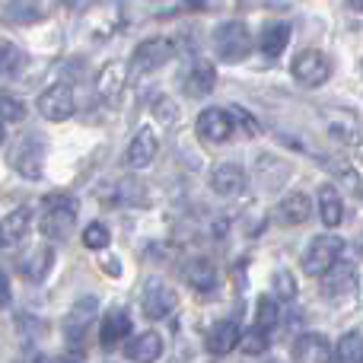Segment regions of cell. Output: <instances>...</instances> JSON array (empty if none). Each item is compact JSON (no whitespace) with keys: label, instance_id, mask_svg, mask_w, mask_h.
I'll use <instances>...</instances> for the list:
<instances>
[{"label":"cell","instance_id":"cell-1","mask_svg":"<svg viewBox=\"0 0 363 363\" xmlns=\"http://www.w3.org/2000/svg\"><path fill=\"white\" fill-rule=\"evenodd\" d=\"M77 223V201L74 198H64V194H51L45 198V213L38 220V230L45 233L48 239H64L70 236Z\"/></svg>","mask_w":363,"mask_h":363},{"label":"cell","instance_id":"cell-2","mask_svg":"<svg viewBox=\"0 0 363 363\" xmlns=\"http://www.w3.org/2000/svg\"><path fill=\"white\" fill-rule=\"evenodd\" d=\"M213 51H217L220 61L239 64V61H242V57L252 51L249 26L239 23V19H230V23L217 26V32H213Z\"/></svg>","mask_w":363,"mask_h":363},{"label":"cell","instance_id":"cell-3","mask_svg":"<svg viewBox=\"0 0 363 363\" xmlns=\"http://www.w3.org/2000/svg\"><path fill=\"white\" fill-rule=\"evenodd\" d=\"M341 255H345V239L315 236L313 242L306 245V252H303V271H306L309 277H319V274H325Z\"/></svg>","mask_w":363,"mask_h":363},{"label":"cell","instance_id":"cell-4","mask_svg":"<svg viewBox=\"0 0 363 363\" xmlns=\"http://www.w3.org/2000/svg\"><path fill=\"white\" fill-rule=\"evenodd\" d=\"M290 74H294V80L300 83V86H319V83L328 80V74H332V64H328V57L322 55V51L306 48V51H300V55L294 57V64H290Z\"/></svg>","mask_w":363,"mask_h":363},{"label":"cell","instance_id":"cell-5","mask_svg":"<svg viewBox=\"0 0 363 363\" xmlns=\"http://www.w3.org/2000/svg\"><path fill=\"white\" fill-rule=\"evenodd\" d=\"M172 55H176V45L169 38H147V42H140L134 48L131 67H134V74H153L166 61H172Z\"/></svg>","mask_w":363,"mask_h":363},{"label":"cell","instance_id":"cell-6","mask_svg":"<svg viewBox=\"0 0 363 363\" xmlns=\"http://www.w3.org/2000/svg\"><path fill=\"white\" fill-rule=\"evenodd\" d=\"M176 290L163 281V277H150L144 284V296H140V306H144L147 319H166L176 309Z\"/></svg>","mask_w":363,"mask_h":363},{"label":"cell","instance_id":"cell-7","mask_svg":"<svg viewBox=\"0 0 363 363\" xmlns=\"http://www.w3.org/2000/svg\"><path fill=\"white\" fill-rule=\"evenodd\" d=\"M74 108H77V99L67 83H55V86H48L38 96V112L48 121H67L74 115Z\"/></svg>","mask_w":363,"mask_h":363},{"label":"cell","instance_id":"cell-8","mask_svg":"<svg viewBox=\"0 0 363 363\" xmlns=\"http://www.w3.org/2000/svg\"><path fill=\"white\" fill-rule=\"evenodd\" d=\"M319 281H322V294L328 300H345V296H351L357 290V268L351 262H341L338 258L325 274H319Z\"/></svg>","mask_w":363,"mask_h":363},{"label":"cell","instance_id":"cell-9","mask_svg":"<svg viewBox=\"0 0 363 363\" xmlns=\"http://www.w3.org/2000/svg\"><path fill=\"white\" fill-rule=\"evenodd\" d=\"M194 128H198V138L207 140V144H226L233 138L236 121H233V115L226 108H204L198 115V125Z\"/></svg>","mask_w":363,"mask_h":363},{"label":"cell","instance_id":"cell-10","mask_svg":"<svg viewBox=\"0 0 363 363\" xmlns=\"http://www.w3.org/2000/svg\"><path fill=\"white\" fill-rule=\"evenodd\" d=\"M10 163L19 176L38 179V172H42V144L35 140V134L19 138V144L13 147V153H10Z\"/></svg>","mask_w":363,"mask_h":363},{"label":"cell","instance_id":"cell-11","mask_svg":"<svg viewBox=\"0 0 363 363\" xmlns=\"http://www.w3.org/2000/svg\"><path fill=\"white\" fill-rule=\"evenodd\" d=\"M96 309H99L96 296H83V300H77V303H74V309H70V313L64 315V335H67L70 345H80V341L86 338L89 322H93Z\"/></svg>","mask_w":363,"mask_h":363},{"label":"cell","instance_id":"cell-12","mask_svg":"<svg viewBox=\"0 0 363 363\" xmlns=\"http://www.w3.org/2000/svg\"><path fill=\"white\" fill-rule=\"evenodd\" d=\"M182 83H185V93L194 96V99L211 96L213 86H217V67H213V61H194L191 67L185 70Z\"/></svg>","mask_w":363,"mask_h":363},{"label":"cell","instance_id":"cell-13","mask_svg":"<svg viewBox=\"0 0 363 363\" xmlns=\"http://www.w3.org/2000/svg\"><path fill=\"white\" fill-rule=\"evenodd\" d=\"M157 150H160V140L157 134L150 131V128H140L138 134L131 138V144H128V166L131 169H147V166L157 160Z\"/></svg>","mask_w":363,"mask_h":363},{"label":"cell","instance_id":"cell-14","mask_svg":"<svg viewBox=\"0 0 363 363\" xmlns=\"http://www.w3.org/2000/svg\"><path fill=\"white\" fill-rule=\"evenodd\" d=\"M211 188H213V194H220V198H233V194H239L245 188L242 166H239V163H220V166H213Z\"/></svg>","mask_w":363,"mask_h":363},{"label":"cell","instance_id":"cell-15","mask_svg":"<svg viewBox=\"0 0 363 363\" xmlns=\"http://www.w3.org/2000/svg\"><path fill=\"white\" fill-rule=\"evenodd\" d=\"M29 226H32L29 207H16L13 213H6V217L0 220V245H4V249L19 245L26 239V233H29Z\"/></svg>","mask_w":363,"mask_h":363},{"label":"cell","instance_id":"cell-16","mask_svg":"<svg viewBox=\"0 0 363 363\" xmlns=\"http://www.w3.org/2000/svg\"><path fill=\"white\" fill-rule=\"evenodd\" d=\"M274 213H277V223L300 226V223H306V220L313 217V201H309L303 191H294V194H287V198L277 204Z\"/></svg>","mask_w":363,"mask_h":363},{"label":"cell","instance_id":"cell-17","mask_svg":"<svg viewBox=\"0 0 363 363\" xmlns=\"http://www.w3.org/2000/svg\"><path fill=\"white\" fill-rule=\"evenodd\" d=\"M239 347V325L230 319L217 322V325H211V332H207V351L213 354V357H226V354H233Z\"/></svg>","mask_w":363,"mask_h":363},{"label":"cell","instance_id":"cell-18","mask_svg":"<svg viewBox=\"0 0 363 363\" xmlns=\"http://www.w3.org/2000/svg\"><path fill=\"white\" fill-rule=\"evenodd\" d=\"M128 335H131V315H128L125 309H108V313L102 315V325H99L102 347L118 345V341H125Z\"/></svg>","mask_w":363,"mask_h":363},{"label":"cell","instance_id":"cell-19","mask_svg":"<svg viewBox=\"0 0 363 363\" xmlns=\"http://www.w3.org/2000/svg\"><path fill=\"white\" fill-rule=\"evenodd\" d=\"M160 354H163V338H160L157 332H140L125 345V357L134 360V363L157 360Z\"/></svg>","mask_w":363,"mask_h":363},{"label":"cell","instance_id":"cell-20","mask_svg":"<svg viewBox=\"0 0 363 363\" xmlns=\"http://www.w3.org/2000/svg\"><path fill=\"white\" fill-rule=\"evenodd\" d=\"M51 262H55V252H51L48 245H35L32 252H26V255L19 258V271H23L32 284H38L51 271Z\"/></svg>","mask_w":363,"mask_h":363},{"label":"cell","instance_id":"cell-21","mask_svg":"<svg viewBox=\"0 0 363 363\" xmlns=\"http://www.w3.org/2000/svg\"><path fill=\"white\" fill-rule=\"evenodd\" d=\"M182 274H185V281L191 284L194 290H213L217 287V264H213L211 258H191V262H185Z\"/></svg>","mask_w":363,"mask_h":363},{"label":"cell","instance_id":"cell-22","mask_svg":"<svg viewBox=\"0 0 363 363\" xmlns=\"http://www.w3.org/2000/svg\"><path fill=\"white\" fill-rule=\"evenodd\" d=\"M319 217L325 226H338L345 220V204L335 185H322L319 188Z\"/></svg>","mask_w":363,"mask_h":363},{"label":"cell","instance_id":"cell-23","mask_svg":"<svg viewBox=\"0 0 363 363\" xmlns=\"http://www.w3.org/2000/svg\"><path fill=\"white\" fill-rule=\"evenodd\" d=\"M294 357L296 360H306V363H315V360H328L332 357V347H328V338L325 335H303L294 347Z\"/></svg>","mask_w":363,"mask_h":363},{"label":"cell","instance_id":"cell-24","mask_svg":"<svg viewBox=\"0 0 363 363\" xmlns=\"http://www.w3.org/2000/svg\"><path fill=\"white\" fill-rule=\"evenodd\" d=\"M290 42V23H268L262 32V51L264 57H281Z\"/></svg>","mask_w":363,"mask_h":363},{"label":"cell","instance_id":"cell-25","mask_svg":"<svg viewBox=\"0 0 363 363\" xmlns=\"http://www.w3.org/2000/svg\"><path fill=\"white\" fill-rule=\"evenodd\" d=\"M332 357L341 360V363H363V335L360 332L341 335L335 351H332Z\"/></svg>","mask_w":363,"mask_h":363},{"label":"cell","instance_id":"cell-26","mask_svg":"<svg viewBox=\"0 0 363 363\" xmlns=\"http://www.w3.org/2000/svg\"><path fill=\"white\" fill-rule=\"evenodd\" d=\"M271 332L264 325H252V328H245V332H239V347H242V354H264L268 351V345H271Z\"/></svg>","mask_w":363,"mask_h":363},{"label":"cell","instance_id":"cell-27","mask_svg":"<svg viewBox=\"0 0 363 363\" xmlns=\"http://www.w3.org/2000/svg\"><path fill=\"white\" fill-rule=\"evenodd\" d=\"M96 86H99V93L106 96V99H112V96L125 86V67H121V64H106L99 80H96Z\"/></svg>","mask_w":363,"mask_h":363},{"label":"cell","instance_id":"cell-28","mask_svg":"<svg viewBox=\"0 0 363 363\" xmlns=\"http://www.w3.org/2000/svg\"><path fill=\"white\" fill-rule=\"evenodd\" d=\"M26 118V102L16 99V96L0 93V121H10V125H19Z\"/></svg>","mask_w":363,"mask_h":363},{"label":"cell","instance_id":"cell-29","mask_svg":"<svg viewBox=\"0 0 363 363\" xmlns=\"http://www.w3.org/2000/svg\"><path fill=\"white\" fill-rule=\"evenodd\" d=\"M19 64H23V51H19L13 42H4V38H0V77L16 74Z\"/></svg>","mask_w":363,"mask_h":363},{"label":"cell","instance_id":"cell-30","mask_svg":"<svg viewBox=\"0 0 363 363\" xmlns=\"http://www.w3.org/2000/svg\"><path fill=\"white\" fill-rule=\"evenodd\" d=\"M258 325H264L271 332V328L281 322V309H277V300L274 296H258V315H255Z\"/></svg>","mask_w":363,"mask_h":363},{"label":"cell","instance_id":"cell-31","mask_svg":"<svg viewBox=\"0 0 363 363\" xmlns=\"http://www.w3.org/2000/svg\"><path fill=\"white\" fill-rule=\"evenodd\" d=\"M108 239H112V233H108L106 223H89L86 230H83V245H86V249H96V252L106 249Z\"/></svg>","mask_w":363,"mask_h":363},{"label":"cell","instance_id":"cell-32","mask_svg":"<svg viewBox=\"0 0 363 363\" xmlns=\"http://www.w3.org/2000/svg\"><path fill=\"white\" fill-rule=\"evenodd\" d=\"M274 287H277V296H281V300H294L296 296V281H294L290 271H277Z\"/></svg>","mask_w":363,"mask_h":363},{"label":"cell","instance_id":"cell-33","mask_svg":"<svg viewBox=\"0 0 363 363\" xmlns=\"http://www.w3.org/2000/svg\"><path fill=\"white\" fill-rule=\"evenodd\" d=\"M153 115H157L160 121H166V125H169V121H176V102H172V99H157V102H153Z\"/></svg>","mask_w":363,"mask_h":363},{"label":"cell","instance_id":"cell-34","mask_svg":"<svg viewBox=\"0 0 363 363\" xmlns=\"http://www.w3.org/2000/svg\"><path fill=\"white\" fill-rule=\"evenodd\" d=\"M10 300H13V290H10V277L0 271V309L4 306H10Z\"/></svg>","mask_w":363,"mask_h":363},{"label":"cell","instance_id":"cell-35","mask_svg":"<svg viewBox=\"0 0 363 363\" xmlns=\"http://www.w3.org/2000/svg\"><path fill=\"white\" fill-rule=\"evenodd\" d=\"M102 271H106V274H115V277H118V258H106V262H102Z\"/></svg>","mask_w":363,"mask_h":363},{"label":"cell","instance_id":"cell-36","mask_svg":"<svg viewBox=\"0 0 363 363\" xmlns=\"http://www.w3.org/2000/svg\"><path fill=\"white\" fill-rule=\"evenodd\" d=\"M347 6H351L354 13H363V0H347Z\"/></svg>","mask_w":363,"mask_h":363},{"label":"cell","instance_id":"cell-37","mask_svg":"<svg viewBox=\"0 0 363 363\" xmlns=\"http://www.w3.org/2000/svg\"><path fill=\"white\" fill-rule=\"evenodd\" d=\"M4 138H6V134H4V125H0V144H4Z\"/></svg>","mask_w":363,"mask_h":363}]
</instances>
